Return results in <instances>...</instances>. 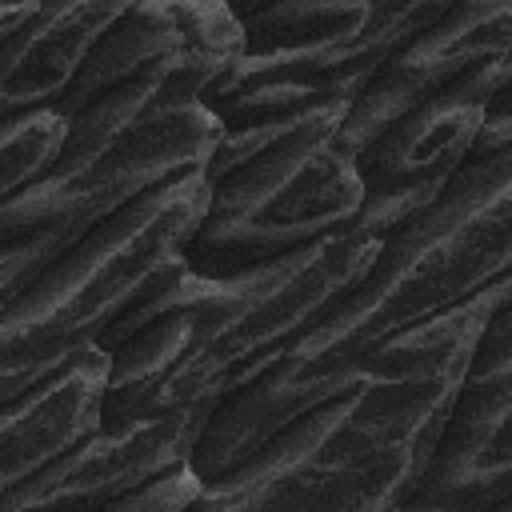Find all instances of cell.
I'll return each instance as SVG.
<instances>
[{"mask_svg": "<svg viewBox=\"0 0 512 512\" xmlns=\"http://www.w3.org/2000/svg\"><path fill=\"white\" fill-rule=\"evenodd\" d=\"M504 60H512V0H452L372 76L340 128V144L360 156L420 100Z\"/></svg>", "mask_w": 512, "mask_h": 512, "instance_id": "9c48e42d", "label": "cell"}, {"mask_svg": "<svg viewBox=\"0 0 512 512\" xmlns=\"http://www.w3.org/2000/svg\"><path fill=\"white\" fill-rule=\"evenodd\" d=\"M68 140V112L56 104L0 116V200L40 180Z\"/></svg>", "mask_w": 512, "mask_h": 512, "instance_id": "7c38bea8", "label": "cell"}, {"mask_svg": "<svg viewBox=\"0 0 512 512\" xmlns=\"http://www.w3.org/2000/svg\"><path fill=\"white\" fill-rule=\"evenodd\" d=\"M200 492H204V476L196 472L192 460H184V464L144 480L128 496H120L112 512H184V508H196Z\"/></svg>", "mask_w": 512, "mask_h": 512, "instance_id": "4fadbf2b", "label": "cell"}, {"mask_svg": "<svg viewBox=\"0 0 512 512\" xmlns=\"http://www.w3.org/2000/svg\"><path fill=\"white\" fill-rule=\"evenodd\" d=\"M376 248L380 236L356 224L232 280L176 268L100 344L112 352L104 416L212 412L260 380L368 272Z\"/></svg>", "mask_w": 512, "mask_h": 512, "instance_id": "3957f363", "label": "cell"}, {"mask_svg": "<svg viewBox=\"0 0 512 512\" xmlns=\"http://www.w3.org/2000/svg\"><path fill=\"white\" fill-rule=\"evenodd\" d=\"M220 136V116L204 100H192L108 148L60 152L40 180L0 200V304L20 296L40 268L96 224L172 176L208 168Z\"/></svg>", "mask_w": 512, "mask_h": 512, "instance_id": "52a82bcc", "label": "cell"}, {"mask_svg": "<svg viewBox=\"0 0 512 512\" xmlns=\"http://www.w3.org/2000/svg\"><path fill=\"white\" fill-rule=\"evenodd\" d=\"M508 148H512V84L492 104V112H488V120L480 128V140L472 148V160H488V156H500Z\"/></svg>", "mask_w": 512, "mask_h": 512, "instance_id": "5bb4252c", "label": "cell"}, {"mask_svg": "<svg viewBox=\"0 0 512 512\" xmlns=\"http://www.w3.org/2000/svg\"><path fill=\"white\" fill-rule=\"evenodd\" d=\"M212 180L188 168L72 240L20 296L0 304V400L108 332L176 268L208 212Z\"/></svg>", "mask_w": 512, "mask_h": 512, "instance_id": "5b68a950", "label": "cell"}, {"mask_svg": "<svg viewBox=\"0 0 512 512\" xmlns=\"http://www.w3.org/2000/svg\"><path fill=\"white\" fill-rule=\"evenodd\" d=\"M344 120L348 112H320L212 176L208 212L184 248L188 268L232 280L356 228L368 192L340 144Z\"/></svg>", "mask_w": 512, "mask_h": 512, "instance_id": "8992f818", "label": "cell"}, {"mask_svg": "<svg viewBox=\"0 0 512 512\" xmlns=\"http://www.w3.org/2000/svg\"><path fill=\"white\" fill-rule=\"evenodd\" d=\"M208 416V408L104 416V424L84 436L72 452L12 488H0V508H116V500L140 488L144 480L192 460Z\"/></svg>", "mask_w": 512, "mask_h": 512, "instance_id": "ba28073f", "label": "cell"}, {"mask_svg": "<svg viewBox=\"0 0 512 512\" xmlns=\"http://www.w3.org/2000/svg\"><path fill=\"white\" fill-rule=\"evenodd\" d=\"M136 0H32L0 32V116L60 104L92 48Z\"/></svg>", "mask_w": 512, "mask_h": 512, "instance_id": "8fae6325", "label": "cell"}, {"mask_svg": "<svg viewBox=\"0 0 512 512\" xmlns=\"http://www.w3.org/2000/svg\"><path fill=\"white\" fill-rule=\"evenodd\" d=\"M504 512H512V500H508V504H504Z\"/></svg>", "mask_w": 512, "mask_h": 512, "instance_id": "2e32d148", "label": "cell"}, {"mask_svg": "<svg viewBox=\"0 0 512 512\" xmlns=\"http://www.w3.org/2000/svg\"><path fill=\"white\" fill-rule=\"evenodd\" d=\"M512 276L380 340L348 376L272 432L240 468L204 484L208 512L408 508L460 396L472 344Z\"/></svg>", "mask_w": 512, "mask_h": 512, "instance_id": "6da1fadb", "label": "cell"}, {"mask_svg": "<svg viewBox=\"0 0 512 512\" xmlns=\"http://www.w3.org/2000/svg\"><path fill=\"white\" fill-rule=\"evenodd\" d=\"M112 352L84 344L16 396L0 400V488L48 468L104 424Z\"/></svg>", "mask_w": 512, "mask_h": 512, "instance_id": "30bf717a", "label": "cell"}, {"mask_svg": "<svg viewBox=\"0 0 512 512\" xmlns=\"http://www.w3.org/2000/svg\"><path fill=\"white\" fill-rule=\"evenodd\" d=\"M448 4L380 8L372 0H276L240 20L244 52L204 92L224 136L208 180L244 164L320 112H352L388 56Z\"/></svg>", "mask_w": 512, "mask_h": 512, "instance_id": "277c9868", "label": "cell"}, {"mask_svg": "<svg viewBox=\"0 0 512 512\" xmlns=\"http://www.w3.org/2000/svg\"><path fill=\"white\" fill-rule=\"evenodd\" d=\"M240 20H248V16H256V12H264V8H272L276 0H224Z\"/></svg>", "mask_w": 512, "mask_h": 512, "instance_id": "9a60e30c", "label": "cell"}, {"mask_svg": "<svg viewBox=\"0 0 512 512\" xmlns=\"http://www.w3.org/2000/svg\"><path fill=\"white\" fill-rule=\"evenodd\" d=\"M504 276H512V148L464 160L416 216L380 236L368 272L260 380L212 408L192 452L196 472L204 484L228 476L380 340L480 296Z\"/></svg>", "mask_w": 512, "mask_h": 512, "instance_id": "7a4b0ae2", "label": "cell"}]
</instances>
